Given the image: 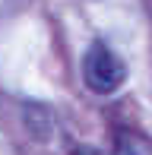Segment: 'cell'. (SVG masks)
<instances>
[{
	"mask_svg": "<svg viewBox=\"0 0 152 155\" xmlns=\"http://www.w3.org/2000/svg\"><path fill=\"white\" fill-rule=\"evenodd\" d=\"M114 155H152V143L136 133H117V152Z\"/></svg>",
	"mask_w": 152,
	"mask_h": 155,
	"instance_id": "7a4b0ae2",
	"label": "cell"
},
{
	"mask_svg": "<svg viewBox=\"0 0 152 155\" xmlns=\"http://www.w3.org/2000/svg\"><path fill=\"white\" fill-rule=\"evenodd\" d=\"M82 79H86V86L92 89V92L111 95V92H117V89L124 86L127 67H124V60L117 57L108 45L95 41L86 51V57H82Z\"/></svg>",
	"mask_w": 152,
	"mask_h": 155,
	"instance_id": "6da1fadb",
	"label": "cell"
}]
</instances>
